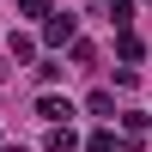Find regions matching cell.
Returning <instances> with one entry per match:
<instances>
[{"label": "cell", "mask_w": 152, "mask_h": 152, "mask_svg": "<svg viewBox=\"0 0 152 152\" xmlns=\"http://www.w3.org/2000/svg\"><path fill=\"white\" fill-rule=\"evenodd\" d=\"M73 146H79L73 128H49V152H73Z\"/></svg>", "instance_id": "obj_4"}, {"label": "cell", "mask_w": 152, "mask_h": 152, "mask_svg": "<svg viewBox=\"0 0 152 152\" xmlns=\"http://www.w3.org/2000/svg\"><path fill=\"white\" fill-rule=\"evenodd\" d=\"M85 152H122V146H116V134H91V146H85Z\"/></svg>", "instance_id": "obj_7"}, {"label": "cell", "mask_w": 152, "mask_h": 152, "mask_svg": "<svg viewBox=\"0 0 152 152\" xmlns=\"http://www.w3.org/2000/svg\"><path fill=\"white\" fill-rule=\"evenodd\" d=\"M0 152H24V146H0Z\"/></svg>", "instance_id": "obj_8"}, {"label": "cell", "mask_w": 152, "mask_h": 152, "mask_svg": "<svg viewBox=\"0 0 152 152\" xmlns=\"http://www.w3.org/2000/svg\"><path fill=\"white\" fill-rule=\"evenodd\" d=\"M6 49H12V61H31V55H37V37H24V31H12V37H6Z\"/></svg>", "instance_id": "obj_3"}, {"label": "cell", "mask_w": 152, "mask_h": 152, "mask_svg": "<svg viewBox=\"0 0 152 152\" xmlns=\"http://www.w3.org/2000/svg\"><path fill=\"white\" fill-rule=\"evenodd\" d=\"M85 110H91V116H110V110H116V97H110V91H91V97H85Z\"/></svg>", "instance_id": "obj_5"}, {"label": "cell", "mask_w": 152, "mask_h": 152, "mask_svg": "<svg viewBox=\"0 0 152 152\" xmlns=\"http://www.w3.org/2000/svg\"><path fill=\"white\" fill-rule=\"evenodd\" d=\"M18 12L24 18H49V0H18Z\"/></svg>", "instance_id": "obj_6"}, {"label": "cell", "mask_w": 152, "mask_h": 152, "mask_svg": "<svg viewBox=\"0 0 152 152\" xmlns=\"http://www.w3.org/2000/svg\"><path fill=\"white\" fill-rule=\"evenodd\" d=\"M43 43H49V49H61V43H73V18H67V12L43 24Z\"/></svg>", "instance_id": "obj_2"}, {"label": "cell", "mask_w": 152, "mask_h": 152, "mask_svg": "<svg viewBox=\"0 0 152 152\" xmlns=\"http://www.w3.org/2000/svg\"><path fill=\"white\" fill-rule=\"evenodd\" d=\"M37 116H43L49 128H61V122L73 116V104H67V97H37Z\"/></svg>", "instance_id": "obj_1"}]
</instances>
